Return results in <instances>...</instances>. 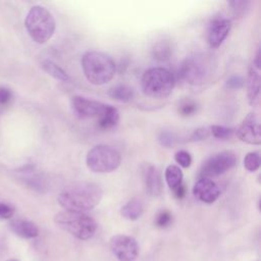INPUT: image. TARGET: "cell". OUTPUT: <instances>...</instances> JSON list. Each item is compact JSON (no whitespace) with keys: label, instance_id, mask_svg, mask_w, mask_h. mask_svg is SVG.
Returning <instances> with one entry per match:
<instances>
[{"label":"cell","instance_id":"obj_1","mask_svg":"<svg viewBox=\"0 0 261 261\" xmlns=\"http://www.w3.org/2000/svg\"><path fill=\"white\" fill-rule=\"evenodd\" d=\"M103 190L95 182L76 181L65 187L58 196V203L64 210L86 212L95 208L102 200Z\"/></svg>","mask_w":261,"mask_h":261},{"label":"cell","instance_id":"obj_2","mask_svg":"<svg viewBox=\"0 0 261 261\" xmlns=\"http://www.w3.org/2000/svg\"><path fill=\"white\" fill-rule=\"evenodd\" d=\"M82 68L89 83L101 86L109 83L116 70L113 59L99 51H88L82 57Z\"/></svg>","mask_w":261,"mask_h":261},{"label":"cell","instance_id":"obj_3","mask_svg":"<svg viewBox=\"0 0 261 261\" xmlns=\"http://www.w3.org/2000/svg\"><path fill=\"white\" fill-rule=\"evenodd\" d=\"M55 223L81 241L93 238L97 229V223L90 215L85 212L63 210L54 217Z\"/></svg>","mask_w":261,"mask_h":261},{"label":"cell","instance_id":"obj_4","mask_svg":"<svg viewBox=\"0 0 261 261\" xmlns=\"http://www.w3.org/2000/svg\"><path fill=\"white\" fill-rule=\"evenodd\" d=\"M24 25L28 34L38 44L49 41L55 32V19L45 7L33 6L25 17Z\"/></svg>","mask_w":261,"mask_h":261},{"label":"cell","instance_id":"obj_5","mask_svg":"<svg viewBox=\"0 0 261 261\" xmlns=\"http://www.w3.org/2000/svg\"><path fill=\"white\" fill-rule=\"evenodd\" d=\"M173 74L164 67H151L147 69L141 79L143 93L152 98H165L173 90Z\"/></svg>","mask_w":261,"mask_h":261},{"label":"cell","instance_id":"obj_6","mask_svg":"<svg viewBox=\"0 0 261 261\" xmlns=\"http://www.w3.org/2000/svg\"><path fill=\"white\" fill-rule=\"evenodd\" d=\"M121 162L119 152L108 145H97L87 154L86 163L96 173H108L117 169Z\"/></svg>","mask_w":261,"mask_h":261},{"label":"cell","instance_id":"obj_7","mask_svg":"<svg viewBox=\"0 0 261 261\" xmlns=\"http://www.w3.org/2000/svg\"><path fill=\"white\" fill-rule=\"evenodd\" d=\"M178 74L188 84H202L209 75V63L202 55L189 56L180 63Z\"/></svg>","mask_w":261,"mask_h":261},{"label":"cell","instance_id":"obj_8","mask_svg":"<svg viewBox=\"0 0 261 261\" xmlns=\"http://www.w3.org/2000/svg\"><path fill=\"white\" fill-rule=\"evenodd\" d=\"M238 158L233 151H221L208 157L201 166L200 175L205 178L218 176L237 164Z\"/></svg>","mask_w":261,"mask_h":261},{"label":"cell","instance_id":"obj_9","mask_svg":"<svg viewBox=\"0 0 261 261\" xmlns=\"http://www.w3.org/2000/svg\"><path fill=\"white\" fill-rule=\"evenodd\" d=\"M109 247L119 261H135L139 255L138 243L130 236L115 234L111 237Z\"/></svg>","mask_w":261,"mask_h":261},{"label":"cell","instance_id":"obj_10","mask_svg":"<svg viewBox=\"0 0 261 261\" xmlns=\"http://www.w3.org/2000/svg\"><path fill=\"white\" fill-rule=\"evenodd\" d=\"M107 104L88 99L83 96H73L71 98V107L73 112L81 118L98 119L104 112Z\"/></svg>","mask_w":261,"mask_h":261},{"label":"cell","instance_id":"obj_11","mask_svg":"<svg viewBox=\"0 0 261 261\" xmlns=\"http://www.w3.org/2000/svg\"><path fill=\"white\" fill-rule=\"evenodd\" d=\"M239 139L250 145L261 144V128L256 113H249L241 122L237 129Z\"/></svg>","mask_w":261,"mask_h":261},{"label":"cell","instance_id":"obj_12","mask_svg":"<svg viewBox=\"0 0 261 261\" xmlns=\"http://www.w3.org/2000/svg\"><path fill=\"white\" fill-rule=\"evenodd\" d=\"M142 178L146 192L152 197H158L162 193V178L156 166L145 163L142 165Z\"/></svg>","mask_w":261,"mask_h":261},{"label":"cell","instance_id":"obj_13","mask_svg":"<svg viewBox=\"0 0 261 261\" xmlns=\"http://www.w3.org/2000/svg\"><path fill=\"white\" fill-rule=\"evenodd\" d=\"M260 93V50L258 49L256 55L249 67L247 95L251 105H255L258 101Z\"/></svg>","mask_w":261,"mask_h":261},{"label":"cell","instance_id":"obj_14","mask_svg":"<svg viewBox=\"0 0 261 261\" xmlns=\"http://www.w3.org/2000/svg\"><path fill=\"white\" fill-rule=\"evenodd\" d=\"M193 194L201 202L212 204L220 196V190L212 179L201 177L194 185Z\"/></svg>","mask_w":261,"mask_h":261},{"label":"cell","instance_id":"obj_15","mask_svg":"<svg viewBox=\"0 0 261 261\" xmlns=\"http://www.w3.org/2000/svg\"><path fill=\"white\" fill-rule=\"evenodd\" d=\"M231 28V22L228 18H215L211 21L207 40L212 48L219 47L227 37Z\"/></svg>","mask_w":261,"mask_h":261},{"label":"cell","instance_id":"obj_16","mask_svg":"<svg viewBox=\"0 0 261 261\" xmlns=\"http://www.w3.org/2000/svg\"><path fill=\"white\" fill-rule=\"evenodd\" d=\"M11 229L20 238L34 239L39 234L38 226L27 219H15L11 222Z\"/></svg>","mask_w":261,"mask_h":261},{"label":"cell","instance_id":"obj_17","mask_svg":"<svg viewBox=\"0 0 261 261\" xmlns=\"http://www.w3.org/2000/svg\"><path fill=\"white\" fill-rule=\"evenodd\" d=\"M119 121V112L118 110L111 105H106L104 112L97 119L98 127L101 129H110L117 125Z\"/></svg>","mask_w":261,"mask_h":261},{"label":"cell","instance_id":"obj_18","mask_svg":"<svg viewBox=\"0 0 261 261\" xmlns=\"http://www.w3.org/2000/svg\"><path fill=\"white\" fill-rule=\"evenodd\" d=\"M144 211V206L141 200L134 198L127 201L120 209V214L128 220L139 219Z\"/></svg>","mask_w":261,"mask_h":261},{"label":"cell","instance_id":"obj_19","mask_svg":"<svg viewBox=\"0 0 261 261\" xmlns=\"http://www.w3.org/2000/svg\"><path fill=\"white\" fill-rule=\"evenodd\" d=\"M41 67L52 77L61 81V82H70V76L62 69L58 64L50 59H44L41 62Z\"/></svg>","mask_w":261,"mask_h":261},{"label":"cell","instance_id":"obj_20","mask_svg":"<svg viewBox=\"0 0 261 261\" xmlns=\"http://www.w3.org/2000/svg\"><path fill=\"white\" fill-rule=\"evenodd\" d=\"M108 95L119 102H129L134 98V90L127 85H116L109 89Z\"/></svg>","mask_w":261,"mask_h":261},{"label":"cell","instance_id":"obj_21","mask_svg":"<svg viewBox=\"0 0 261 261\" xmlns=\"http://www.w3.org/2000/svg\"><path fill=\"white\" fill-rule=\"evenodd\" d=\"M165 180L168 185V187L173 190L176 187H178L180 184H182V171L181 169L173 164H170L166 167L165 172H164Z\"/></svg>","mask_w":261,"mask_h":261},{"label":"cell","instance_id":"obj_22","mask_svg":"<svg viewBox=\"0 0 261 261\" xmlns=\"http://www.w3.org/2000/svg\"><path fill=\"white\" fill-rule=\"evenodd\" d=\"M172 54V47L167 41H159L152 48V55L156 60L165 61L170 58Z\"/></svg>","mask_w":261,"mask_h":261},{"label":"cell","instance_id":"obj_23","mask_svg":"<svg viewBox=\"0 0 261 261\" xmlns=\"http://www.w3.org/2000/svg\"><path fill=\"white\" fill-rule=\"evenodd\" d=\"M198 108H199V106L196 101H194L191 98H184L178 103L177 111H178L179 115H181L184 117H188V116H192L195 113H197Z\"/></svg>","mask_w":261,"mask_h":261},{"label":"cell","instance_id":"obj_24","mask_svg":"<svg viewBox=\"0 0 261 261\" xmlns=\"http://www.w3.org/2000/svg\"><path fill=\"white\" fill-rule=\"evenodd\" d=\"M244 166L248 171L254 172L260 166V155L259 152H249L244 158Z\"/></svg>","mask_w":261,"mask_h":261},{"label":"cell","instance_id":"obj_25","mask_svg":"<svg viewBox=\"0 0 261 261\" xmlns=\"http://www.w3.org/2000/svg\"><path fill=\"white\" fill-rule=\"evenodd\" d=\"M209 129H210V134L217 139H227L233 133V129L230 127H226L223 125H216V124L210 126Z\"/></svg>","mask_w":261,"mask_h":261},{"label":"cell","instance_id":"obj_26","mask_svg":"<svg viewBox=\"0 0 261 261\" xmlns=\"http://www.w3.org/2000/svg\"><path fill=\"white\" fill-rule=\"evenodd\" d=\"M171 221H172V215L168 210L160 211L155 217V225L160 228L167 227L171 223Z\"/></svg>","mask_w":261,"mask_h":261},{"label":"cell","instance_id":"obj_27","mask_svg":"<svg viewBox=\"0 0 261 261\" xmlns=\"http://www.w3.org/2000/svg\"><path fill=\"white\" fill-rule=\"evenodd\" d=\"M175 161L184 168H188L192 163V156L185 150H179L174 154Z\"/></svg>","mask_w":261,"mask_h":261},{"label":"cell","instance_id":"obj_28","mask_svg":"<svg viewBox=\"0 0 261 261\" xmlns=\"http://www.w3.org/2000/svg\"><path fill=\"white\" fill-rule=\"evenodd\" d=\"M175 136L168 130H163L159 135V142L165 148H172L175 144Z\"/></svg>","mask_w":261,"mask_h":261},{"label":"cell","instance_id":"obj_29","mask_svg":"<svg viewBox=\"0 0 261 261\" xmlns=\"http://www.w3.org/2000/svg\"><path fill=\"white\" fill-rule=\"evenodd\" d=\"M210 136V129L208 127H198L190 136V141L198 142L206 140Z\"/></svg>","mask_w":261,"mask_h":261},{"label":"cell","instance_id":"obj_30","mask_svg":"<svg viewBox=\"0 0 261 261\" xmlns=\"http://www.w3.org/2000/svg\"><path fill=\"white\" fill-rule=\"evenodd\" d=\"M229 5L231 6L233 14L237 16V15H243L246 12V10L250 5V2L249 1H231L229 2Z\"/></svg>","mask_w":261,"mask_h":261},{"label":"cell","instance_id":"obj_31","mask_svg":"<svg viewBox=\"0 0 261 261\" xmlns=\"http://www.w3.org/2000/svg\"><path fill=\"white\" fill-rule=\"evenodd\" d=\"M245 84L244 79L241 75L234 74L231 75L230 77H228V80L226 81V87L232 90H237V89H241Z\"/></svg>","mask_w":261,"mask_h":261},{"label":"cell","instance_id":"obj_32","mask_svg":"<svg viewBox=\"0 0 261 261\" xmlns=\"http://www.w3.org/2000/svg\"><path fill=\"white\" fill-rule=\"evenodd\" d=\"M12 99V93L8 88L0 87V106L8 104Z\"/></svg>","mask_w":261,"mask_h":261},{"label":"cell","instance_id":"obj_33","mask_svg":"<svg viewBox=\"0 0 261 261\" xmlns=\"http://www.w3.org/2000/svg\"><path fill=\"white\" fill-rule=\"evenodd\" d=\"M13 215V208L5 203H0V218L8 219Z\"/></svg>","mask_w":261,"mask_h":261},{"label":"cell","instance_id":"obj_34","mask_svg":"<svg viewBox=\"0 0 261 261\" xmlns=\"http://www.w3.org/2000/svg\"><path fill=\"white\" fill-rule=\"evenodd\" d=\"M173 191V195L175 198L177 199H182L186 196V186L184 184H180L178 187H176L175 189L172 190Z\"/></svg>","mask_w":261,"mask_h":261},{"label":"cell","instance_id":"obj_35","mask_svg":"<svg viewBox=\"0 0 261 261\" xmlns=\"http://www.w3.org/2000/svg\"><path fill=\"white\" fill-rule=\"evenodd\" d=\"M6 261H18L17 259H8V260H6Z\"/></svg>","mask_w":261,"mask_h":261}]
</instances>
